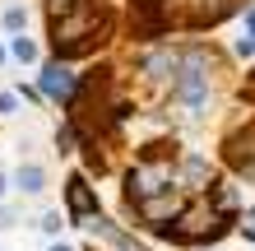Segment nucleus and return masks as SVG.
Listing matches in <instances>:
<instances>
[{"label":"nucleus","instance_id":"f257e3e1","mask_svg":"<svg viewBox=\"0 0 255 251\" xmlns=\"http://www.w3.org/2000/svg\"><path fill=\"white\" fill-rule=\"evenodd\" d=\"M223 88L228 51L214 37L172 42H116L79 65L61 126L74 135L79 172L88 182L121 177L130 149L153 135H190L209 126Z\"/></svg>","mask_w":255,"mask_h":251},{"label":"nucleus","instance_id":"f03ea898","mask_svg":"<svg viewBox=\"0 0 255 251\" xmlns=\"http://www.w3.org/2000/svg\"><path fill=\"white\" fill-rule=\"evenodd\" d=\"M116 210L130 228L172 247H209L232 233L237 191L218 177L214 158L181 135L139 140L121 168Z\"/></svg>","mask_w":255,"mask_h":251},{"label":"nucleus","instance_id":"2eb2a0df","mask_svg":"<svg viewBox=\"0 0 255 251\" xmlns=\"http://www.w3.org/2000/svg\"><path fill=\"white\" fill-rule=\"evenodd\" d=\"M84 251H98V247H84Z\"/></svg>","mask_w":255,"mask_h":251},{"label":"nucleus","instance_id":"ddd939ff","mask_svg":"<svg viewBox=\"0 0 255 251\" xmlns=\"http://www.w3.org/2000/svg\"><path fill=\"white\" fill-rule=\"evenodd\" d=\"M9 65V47H5V33H0V70Z\"/></svg>","mask_w":255,"mask_h":251},{"label":"nucleus","instance_id":"9d476101","mask_svg":"<svg viewBox=\"0 0 255 251\" xmlns=\"http://www.w3.org/2000/svg\"><path fill=\"white\" fill-rule=\"evenodd\" d=\"M14 224H19V214H14V205H5V200H0V233H5V228H14Z\"/></svg>","mask_w":255,"mask_h":251},{"label":"nucleus","instance_id":"20e7f679","mask_svg":"<svg viewBox=\"0 0 255 251\" xmlns=\"http://www.w3.org/2000/svg\"><path fill=\"white\" fill-rule=\"evenodd\" d=\"M74 75H79V70L74 65H61V61H42L37 65V93L47 98V102H61L65 107V98H70V88H74Z\"/></svg>","mask_w":255,"mask_h":251},{"label":"nucleus","instance_id":"1a4fd4ad","mask_svg":"<svg viewBox=\"0 0 255 251\" xmlns=\"http://www.w3.org/2000/svg\"><path fill=\"white\" fill-rule=\"evenodd\" d=\"M23 112V98L14 93V88H0V121H9V116Z\"/></svg>","mask_w":255,"mask_h":251},{"label":"nucleus","instance_id":"7ed1b4c3","mask_svg":"<svg viewBox=\"0 0 255 251\" xmlns=\"http://www.w3.org/2000/svg\"><path fill=\"white\" fill-rule=\"evenodd\" d=\"M42 51L61 65H88L112 51L126 28V0H37Z\"/></svg>","mask_w":255,"mask_h":251},{"label":"nucleus","instance_id":"423d86ee","mask_svg":"<svg viewBox=\"0 0 255 251\" xmlns=\"http://www.w3.org/2000/svg\"><path fill=\"white\" fill-rule=\"evenodd\" d=\"M5 47H9V65H42L47 61V51H42V42L33 33H14V37H5Z\"/></svg>","mask_w":255,"mask_h":251},{"label":"nucleus","instance_id":"f8f14e48","mask_svg":"<svg viewBox=\"0 0 255 251\" xmlns=\"http://www.w3.org/2000/svg\"><path fill=\"white\" fill-rule=\"evenodd\" d=\"M47 251H74V247H70L65 238H56V242H47Z\"/></svg>","mask_w":255,"mask_h":251},{"label":"nucleus","instance_id":"39448f33","mask_svg":"<svg viewBox=\"0 0 255 251\" xmlns=\"http://www.w3.org/2000/svg\"><path fill=\"white\" fill-rule=\"evenodd\" d=\"M47 182H51V172H47V163H37V158H19V168L9 177V186L23 191V196H42Z\"/></svg>","mask_w":255,"mask_h":251},{"label":"nucleus","instance_id":"6e6552de","mask_svg":"<svg viewBox=\"0 0 255 251\" xmlns=\"http://www.w3.org/2000/svg\"><path fill=\"white\" fill-rule=\"evenodd\" d=\"M65 224H70V219H65V210H47V214H42V233H47L51 242L65 233Z\"/></svg>","mask_w":255,"mask_h":251},{"label":"nucleus","instance_id":"4468645a","mask_svg":"<svg viewBox=\"0 0 255 251\" xmlns=\"http://www.w3.org/2000/svg\"><path fill=\"white\" fill-rule=\"evenodd\" d=\"M5 196H9V172L0 168V200H5Z\"/></svg>","mask_w":255,"mask_h":251},{"label":"nucleus","instance_id":"9b49d317","mask_svg":"<svg viewBox=\"0 0 255 251\" xmlns=\"http://www.w3.org/2000/svg\"><path fill=\"white\" fill-rule=\"evenodd\" d=\"M242 33H246V37H255V5H251V9H242Z\"/></svg>","mask_w":255,"mask_h":251},{"label":"nucleus","instance_id":"0eeeda50","mask_svg":"<svg viewBox=\"0 0 255 251\" xmlns=\"http://www.w3.org/2000/svg\"><path fill=\"white\" fill-rule=\"evenodd\" d=\"M28 23H33V9H28V0H5V9H0V33H5V37L28 33Z\"/></svg>","mask_w":255,"mask_h":251}]
</instances>
